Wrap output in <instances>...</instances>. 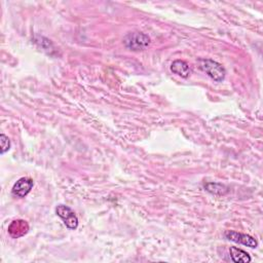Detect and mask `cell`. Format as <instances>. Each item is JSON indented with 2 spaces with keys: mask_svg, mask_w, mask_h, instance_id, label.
Returning a JSON list of instances; mask_svg holds the SVG:
<instances>
[{
  "mask_svg": "<svg viewBox=\"0 0 263 263\" xmlns=\"http://www.w3.org/2000/svg\"><path fill=\"white\" fill-rule=\"evenodd\" d=\"M200 69L216 82H222L226 76L225 68L218 62L211 59H199Z\"/></svg>",
  "mask_w": 263,
  "mask_h": 263,
  "instance_id": "6da1fadb",
  "label": "cell"
},
{
  "mask_svg": "<svg viewBox=\"0 0 263 263\" xmlns=\"http://www.w3.org/2000/svg\"><path fill=\"white\" fill-rule=\"evenodd\" d=\"M33 186H34V181L31 178H28V177L20 178L14 184L13 189H12V193L16 198L24 199L25 196H27L30 193Z\"/></svg>",
  "mask_w": 263,
  "mask_h": 263,
  "instance_id": "5b68a950",
  "label": "cell"
},
{
  "mask_svg": "<svg viewBox=\"0 0 263 263\" xmlns=\"http://www.w3.org/2000/svg\"><path fill=\"white\" fill-rule=\"evenodd\" d=\"M150 37L143 32L128 33L123 38L124 47L132 52H142L150 46Z\"/></svg>",
  "mask_w": 263,
  "mask_h": 263,
  "instance_id": "7a4b0ae2",
  "label": "cell"
},
{
  "mask_svg": "<svg viewBox=\"0 0 263 263\" xmlns=\"http://www.w3.org/2000/svg\"><path fill=\"white\" fill-rule=\"evenodd\" d=\"M224 236L228 239L231 240L233 243L236 244H242L244 246H247L249 248H257L258 246V242L251 235L249 234H245V233H240L234 230H226L224 232Z\"/></svg>",
  "mask_w": 263,
  "mask_h": 263,
  "instance_id": "277c9868",
  "label": "cell"
},
{
  "mask_svg": "<svg viewBox=\"0 0 263 263\" xmlns=\"http://www.w3.org/2000/svg\"><path fill=\"white\" fill-rule=\"evenodd\" d=\"M205 189L212 193V194H215V195H225L229 190H228V187L225 186L224 184H221V183H214V182H209V183H206L204 185Z\"/></svg>",
  "mask_w": 263,
  "mask_h": 263,
  "instance_id": "9c48e42d",
  "label": "cell"
},
{
  "mask_svg": "<svg viewBox=\"0 0 263 263\" xmlns=\"http://www.w3.org/2000/svg\"><path fill=\"white\" fill-rule=\"evenodd\" d=\"M171 71L182 78H188L192 73L189 64L183 60H175L171 64Z\"/></svg>",
  "mask_w": 263,
  "mask_h": 263,
  "instance_id": "52a82bcc",
  "label": "cell"
},
{
  "mask_svg": "<svg viewBox=\"0 0 263 263\" xmlns=\"http://www.w3.org/2000/svg\"><path fill=\"white\" fill-rule=\"evenodd\" d=\"M56 214L63 220L67 228L74 230L78 227V218L75 213L66 205H59L56 208Z\"/></svg>",
  "mask_w": 263,
  "mask_h": 263,
  "instance_id": "3957f363",
  "label": "cell"
},
{
  "mask_svg": "<svg viewBox=\"0 0 263 263\" xmlns=\"http://www.w3.org/2000/svg\"><path fill=\"white\" fill-rule=\"evenodd\" d=\"M229 254L231 260L235 263H249L252 261V258L249 253L236 247H230Z\"/></svg>",
  "mask_w": 263,
  "mask_h": 263,
  "instance_id": "ba28073f",
  "label": "cell"
},
{
  "mask_svg": "<svg viewBox=\"0 0 263 263\" xmlns=\"http://www.w3.org/2000/svg\"><path fill=\"white\" fill-rule=\"evenodd\" d=\"M0 145H2V155H5L7 151L11 149V140L5 134L0 135Z\"/></svg>",
  "mask_w": 263,
  "mask_h": 263,
  "instance_id": "30bf717a",
  "label": "cell"
},
{
  "mask_svg": "<svg viewBox=\"0 0 263 263\" xmlns=\"http://www.w3.org/2000/svg\"><path fill=\"white\" fill-rule=\"evenodd\" d=\"M9 233L14 238H19L21 236H24L29 231V224L22 219L14 220L9 225Z\"/></svg>",
  "mask_w": 263,
  "mask_h": 263,
  "instance_id": "8992f818",
  "label": "cell"
}]
</instances>
